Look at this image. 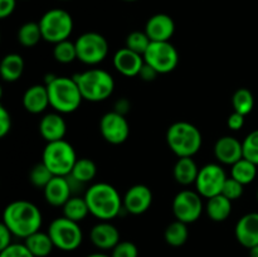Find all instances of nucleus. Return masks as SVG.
<instances>
[{
	"instance_id": "obj_8",
	"label": "nucleus",
	"mask_w": 258,
	"mask_h": 257,
	"mask_svg": "<svg viewBox=\"0 0 258 257\" xmlns=\"http://www.w3.org/2000/svg\"><path fill=\"white\" fill-rule=\"evenodd\" d=\"M47 232L52 238L55 248L60 251H75L82 244L83 232L80 224L63 216L53 219Z\"/></svg>"
},
{
	"instance_id": "obj_21",
	"label": "nucleus",
	"mask_w": 258,
	"mask_h": 257,
	"mask_svg": "<svg viewBox=\"0 0 258 257\" xmlns=\"http://www.w3.org/2000/svg\"><path fill=\"white\" fill-rule=\"evenodd\" d=\"M43 193L48 204L53 207H63L72 197L73 191L67 176H53L52 180L43 189Z\"/></svg>"
},
{
	"instance_id": "obj_26",
	"label": "nucleus",
	"mask_w": 258,
	"mask_h": 257,
	"mask_svg": "<svg viewBox=\"0 0 258 257\" xmlns=\"http://www.w3.org/2000/svg\"><path fill=\"white\" fill-rule=\"evenodd\" d=\"M24 244L34 257H48L52 253L53 248H55L48 232L42 231H38L27 237L24 239Z\"/></svg>"
},
{
	"instance_id": "obj_18",
	"label": "nucleus",
	"mask_w": 258,
	"mask_h": 257,
	"mask_svg": "<svg viewBox=\"0 0 258 257\" xmlns=\"http://www.w3.org/2000/svg\"><path fill=\"white\" fill-rule=\"evenodd\" d=\"M90 239L98 249H112L120 242V232L110 221H101L91 228Z\"/></svg>"
},
{
	"instance_id": "obj_31",
	"label": "nucleus",
	"mask_w": 258,
	"mask_h": 257,
	"mask_svg": "<svg viewBox=\"0 0 258 257\" xmlns=\"http://www.w3.org/2000/svg\"><path fill=\"white\" fill-rule=\"evenodd\" d=\"M18 42L25 48H32L39 43L42 37V30H40L39 23L28 22L24 23L18 30Z\"/></svg>"
},
{
	"instance_id": "obj_48",
	"label": "nucleus",
	"mask_w": 258,
	"mask_h": 257,
	"mask_svg": "<svg viewBox=\"0 0 258 257\" xmlns=\"http://www.w3.org/2000/svg\"><path fill=\"white\" fill-rule=\"evenodd\" d=\"M123 2H128V3H133V2H138V0H123Z\"/></svg>"
},
{
	"instance_id": "obj_16",
	"label": "nucleus",
	"mask_w": 258,
	"mask_h": 257,
	"mask_svg": "<svg viewBox=\"0 0 258 257\" xmlns=\"http://www.w3.org/2000/svg\"><path fill=\"white\" fill-rule=\"evenodd\" d=\"M113 67L120 75L125 77H136L143 68L144 57L128 48H121L113 54Z\"/></svg>"
},
{
	"instance_id": "obj_15",
	"label": "nucleus",
	"mask_w": 258,
	"mask_h": 257,
	"mask_svg": "<svg viewBox=\"0 0 258 257\" xmlns=\"http://www.w3.org/2000/svg\"><path fill=\"white\" fill-rule=\"evenodd\" d=\"M145 33L151 42H170L175 33V23L170 15L159 13L149 18L145 25Z\"/></svg>"
},
{
	"instance_id": "obj_7",
	"label": "nucleus",
	"mask_w": 258,
	"mask_h": 257,
	"mask_svg": "<svg viewBox=\"0 0 258 257\" xmlns=\"http://www.w3.org/2000/svg\"><path fill=\"white\" fill-rule=\"evenodd\" d=\"M43 40L52 44L67 40L73 32V18L67 10L50 9L42 15L39 22Z\"/></svg>"
},
{
	"instance_id": "obj_45",
	"label": "nucleus",
	"mask_w": 258,
	"mask_h": 257,
	"mask_svg": "<svg viewBox=\"0 0 258 257\" xmlns=\"http://www.w3.org/2000/svg\"><path fill=\"white\" fill-rule=\"evenodd\" d=\"M128 108H130V102H128L126 98H121V100H118L117 102L115 103V108H113V111H116V112L125 116L126 113L128 112Z\"/></svg>"
},
{
	"instance_id": "obj_25",
	"label": "nucleus",
	"mask_w": 258,
	"mask_h": 257,
	"mask_svg": "<svg viewBox=\"0 0 258 257\" xmlns=\"http://www.w3.org/2000/svg\"><path fill=\"white\" fill-rule=\"evenodd\" d=\"M232 208H233L232 201L226 198L223 194H218V196L207 199V216L213 222H224L228 219L232 213Z\"/></svg>"
},
{
	"instance_id": "obj_11",
	"label": "nucleus",
	"mask_w": 258,
	"mask_h": 257,
	"mask_svg": "<svg viewBox=\"0 0 258 257\" xmlns=\"http://www.w3.org/2000/svg\"><path fill=\"white\" fill-rule=\"evenodd\" d=\"M203 197L197 190L184 189L180 190L173 199V214L175 219L184 223H194L201 218L204 211Z\"/></svg>"
},
{
	"instance_id": "obj_4",
	"label": "nucleus",
	"mask_w": 258,
	"mask_h": 257,
	"mask_svg": "<svg viewBox=\"0 0 258 257\" xmlns=\"http://www.w3.org/2000/svg\"><path fill=\"white\" fill-rule=\"evenodd\" d=\"M169 149L178 158H193L202 148L203 136L199 128L188 121H176L166 131Z\"/></svg>"
},
{
	"instance_id": "obj_12",
	"label": "nucleus",
	"mask_w": 258,
	"mask_h": 257,
	"mask_svg": "<svg viewBox=\"0 0 258 257\" xmlns=\"http://www.w3.org/2000/svg\"><path fill=\"white\" fill-rule=\"evenodd\" d=\"M227 175L224 169L219 164L209 163L199 169L198 178L196 180V189L203 198L209 199L222 193Z\"/></svg>"
},
{
	"instance_id": "obj_42",
	"label": "nucleus",
	"mask_w": 258,
	"mask_h": 257,
	"mask_svg": "<svg viewBox=\"0 0 258 257\" xmlns=\"http://www.w3.org/2000/svg\"><path fill=\"white\" fill-rule=\"evenodd\" d=\"M13 238V233L4 223L0 224V251L7 247H9L10 244L13 243L12 242Z\"/></svg>"
},
{
	"instance_id": "obj_41",
	"label": "nucleus",
	"mask_w": 258,
	"mask_h": 257,
	"mask_svg": "<svg viewBox=\"0 0 258 257\" xmlns=\"http://www.w3.org/2000/svg\"><path fill=\"white\" fill-rule=\"evenodd\" d=\"M244 117H246V116L233 111V112L228 116V118H227V126H228V128H231L232 131L241 130L244 126Z\"/></svg>"
},
{
	"instance_id": "obj_46",
	"label": "nucleus",
	"mask_w": 258,
	"mask_h": 257,
	"mask_svg": "<svg viewBox=\"0 0 258 257\" xmlns=\"http://www.w3.org/2000/svg\"><path fill=\"white\" fill-rule=\"evenodd\" d=\"M249 257H258V246L252 247L249 249Z\"/></svg>"
},
{
	"instance_id": "obj_35",
	"label": "nucleus",
	"mask_w": 258,
	"mask_h": 257,
	"mask_svg": "<svg viewBox=\"0 0 258 257\" xmlns=\"http://www.w3.org/2000/svg\"><path fill=\"white\" fill-rule=\"evenodd\" d=\"M151 40L148 37V34L141 30H135V32H131L130 34L126 38V48L134 50V52L139 53V54L144 55V53L146 52V49L150 45Z\"/></svg>"
},
{
	"instance_id": "obj_39",
	"label": "nucleus",
	"mask_w": 258,
	"mask_h": 257,
	"mask_svg": "<svg viewBox=\"0 0 258 257\" xmlns=\"http://www.w3.org/2000/svg\"><path fill=\"white\" fill-rule=\"evenodd\" d=\"M0 257H34L24 243H12L0 251Z\"/></svg>"
},
{
	"instance_id": "obj_3",
	"label": "nucleus",
	"mask_w": 258,
	"mask_h": 257,
	"mask_svg": "<svg viewBox=\"0 0 258 257\" xmlns=\"http://www.w3.org/2000/svg\"><path fill=\"white\" fill-rule=\"evenodd\" d=\"M45 86L50 107L59 113H72L82 103L83 97L75 78L48 75Z\"/></svg>"
},
{
	"instance_id": "obj_14",
	"label": "nucleus",
	"mask_w": 258,
	"mask_h": 257,
	"mask_svg": "<svg viewBox=\"0 0 258 257\" xmlns=\"http://www.w3.org/2000/svg\"><path fill=\"white\" fill-rule=\"evenodd\" d=\"M123 209L134 216H140L153 204V191L145 184H135L130 186L122 198Z\"/></svg>"
},
{
	"instance_id": "obj_1",
	"label": "nucleus",
	"mask_w": 258,
	"mask_h": 257,
	"mask_svg": "<svg viewBox=\"0 0 258 257\" xmlns=\"http://www.w3.org/2000/svg\"><path fill=\"white\" fill-rule=\"evenodd\" d=\"M42 221L39 208L24 199L12 202L3 212V223L12 231L13 236L23 239L40 231Z\"/></svg>"
},
{
	"instance_id": "obj_19",
	"label": "nucleus",
	"mask_w": 258,
	"mask_h": 257,
	"mask_svg": "<svg viewBox=\"0 0 258 257\" xmlns=\"http://www.w3.org/2000/svg\"><path fill=\"white\" fill-rule=\"evenodd\" d=\"M234 234L239 244L251 249L258 246V213L252 212L242 216L234 228Z\"/></svg>"
},
{
	"instance_id": "obj_33",
	"label": "nucleus",
	"mask_w": 258,
	"mask_h": 257,
	"mask_svg": "<svg viewBox=\"0 0 258 257\" xmlns=\"http://www.w3.org/2000/svg\"><path fill=\"white\" fill-rule=\"evenodd\" d=\"M53 57L58 63L62 65H70L73 60L77 59V49L76 43L71 42L70 39L54 44L53 48Z\"/></svg>"
},
{
	"instance_id": "obj_40",
	"label": "nucleus",
	"mask_w": 258,
	"mask_h": 257,
	"mask_svg": "<svg viewBox=\"0 0 258 257\" xmlns=\"http://www.w3.org/2000/svg\"><path fill=\"white\" fill-rule=\"evenodd\" d=\"M10 130H12V115L4 106H0V138H5Z\"/></svg>"
},
{
	"instance_id": "obj_38",
	"label": "nucleus",
	"mask_w": 258,
	"mask_h": 257,
	"mask_svg": "<svg viewBox=\"0 0 258 257\" xmlns=\"http://www.w3.org/2000/svg\"><path fill=\"white\" fill-rule=\"evenodd\" d=\"M111 257H139V249L134 242L120 241L111 249Z\"/></svg>"
},
{
	"instance_id": "obj_44",
	"label": "nucleus",
	"mask_w": 258,
	"mask_h": 257,
	"mask_svg": "<svg viewBox=\"0 0 258 257\" xmlns=\"http://www.w3.org/2000/svg\"><path fill=\"white\" fill-rule=\"evenodd\" d=\"M158 76L159 73L156 72L151 66L146 65V63H144L143 68H141L140 73H139V77H140L143 81H145V82H151V81L155 80Z\"/></svg>"
},
{
	"instance_id": "obj_20",
	"label": "nucleus",
	"mask_w": 258,
	"mask_h": 257,
	"mask_svg": "<svg viewBox=\"0 0 258 257\" xmlns=\"http://www.w3.org/2000/svg\"><path fill=\"white\" fill-rule=\"evenodd\" d=\"M67 133V123L62 113L50 112L43 116L39 121V134L47 143L63 140Z\"/></svg>"
},
{
	"instance_id": "obj_17",
	"label": "nucleus",
	"mask_w": 258,
	"mask_h": 257,
	"mask_svg": "<svg viewBox=\"0 0 258 257\" xmlns=\"http://www.w3.org/2000/svg\"><path fill=\"white\" fill-rule=\"evenodd\" d=\"M214 155L219 163L232 166L243 158L242 143L234 136H222L214 144Z\"/></svg>"
},
{
	"instance_id": "obj_50",
	"label": "nucleus",
	"mask_w": 258,
	"mask_h": 257,
	"mask_svg": "<svg viewBox=\"0 0 258 257\" xmlns=\"http://www.w3.org/2000/svg\"><path fill=\"white\" fill-rule=\"evenodd\" d=\"M257 201H258V189H257Z\"/></svg>"
},
{
	"instance_id": "obj_28",
	"label": "nucleus",
	"mask_w": 258,
	"mask_h": 257,
	"mask_svg": "<svg viewBox=\"0 0 258 257\" xmlns=\"http://www.w3.org/2000/svg\"><path fill=\"white\" fill-rule=\"evenodd\" d=\"M189 231L188 224L180 221H174L169 224L164 232L165 242L171 247H181L188 241Z\"/></svg>"
},
{
	"instance_id": "obj_30",
	"label": "nucleus",
	"mask_w": 258,
	"mask_h": 257,
	"mask_svg": "<svg viewBox=\"0 0 258 257\" xmlns=\"http://www.w3.org/2000/svg\"><path fill=\"white\" fill-rule=\"evenodd\" d=\"M96 174H97V166H96L95 161L88 158H82L77 159L70 176L75 180L80 181L83 185H86L92 179H95Z\"/></svg>"
},
{
	"instance_id": "obj_10",
	"label": "nucleus",
	"mask_w": 258,
	"mask_h": 257,
	"mask_svg": "<svg viewBox=\"0 0 258 257\" xmlns=\"http://www.w3.org/2000/svg\"><path fill=\"white\" fill-rule=\"evenodd\" d=\"M143 57L159 75H168L179 65V53L170 42H151Z\"/></svg>"
},
{
	"instance_id": "obj_5",
	"label": "nucleus",
	"mask_w": 258,
	"mask_h": 257,
	"mask_svg": "<svg viewBox=\"0 0 258 257\" xmlns=\"http://www.w3.org/2000/svg\"><path fill=\"white\" fill-rule=\"evenodd\" d=\"M77 82L83 100L90 102H101L110 97L115 91V80L112 76L101 68H91L73 77Z\"/></svg>"
},
{
	"instance_id": "obj_24",
	"label": "nucleus",
	"mask_w": 258,
	"mask_h": 257,
	"mask_svg": "<svg viewBox=\"0 0 258 257\" xmlns=\"http://www.w3.org/2000/svg\"><path fill=\"white\" fill-rule=\"evenodd\" d=\"M24 59L18 53H9L0 63V75L5 82H17L24 72Z\"/></svg>"
},
{
	"instance_id": "obj_29",
	"label": "nucleus",
	"mask_w": 258,
	"mask_h": 257,
	"mask_svg": "<svg viewBox=\"0 0 258 257\" xmlns=\"http://www.w3.org/2000/svg\"><path fill=\"white\" fill-rule=\"evenodd\" d=\"M231 176L243 185H248L256 179L257 165L247 159L242 158L232 165Z\"/></svg>"
},
{
	"instance_id": "obj_13",
	"label": "nucleus",
	"mask_w": 258,
	"mask_h": 257,
	"mask_svg": "<svg viewBox=\"0 0 258 257\" xmlns=\"http://www.w3.org/2000/svg\"><path fill=\"white\" fill-rule=\"evenodd\" d=\"M100 133L108 144L120 145L130 136V125L125 116L116 111H110L101 117Z\"/></svg>"
},
{
	"instance_id": "obj_49",
	"label": "nucleus",
	"mask_w": 258,
	"mask_h": 257,
	"mask_svg": "<svg viewBox=\"0 0 258 257\" xmlns=\"http://www.w3.org/2000/svg\"><path fill=\"white\" fill-rule=\"evenodd\" d=\"M59 2H70V0H59Z\"/></svg>"
},
{
	"instance_id": "obj_6",
	"label": "nucleus",
	"mask_w": 258,
	"mask_h": 257,
	"mask_svg": "<svg viewBox=\"0 0 258 257\" xmlns=\"http://www.w3.org/2000/svg\"><path fill=\"white\" fill-rule=\"evenodd\" d=\"M77 159L75 148L64 139L47 143L42 154V161L54 176L70 175Z\"/></svg>"
},
{
	"instance_id": "obj_2",
	"label": "nucleus",
	"mask_w": 258,
	"mask_h": 257,
	"mask_svg": "<svg viewBox=\"0 0 258 257\" xmlns=\"http://www.w3.org/2000/svg\"><path fill=\"white\" fill-rule=\"evenodd\" d=\"M85 199L90 213L100 221H111L123 209L122 198L113 185L108 183H95L86 190Z\"/></svg>"
},
{
	"instance_id": "obj_32",
	"label": "nucleus",
	"mask_w": 258,
	"mask_h": 257,
	"mask_svg": "<svg viewBox=\"0 0 258 257\" xmlns=\"http://www.w3.org/2000/svg\"><path fill=\"white\" fill-rule=\"evenodd\" d=\"M232 106L236 112L247 116L254 107L253 93L248 88H238L232 96Z\"/></svg>"
},
{
	"instance_id": "obj_23",
	"label": "nucleus",
	"mask_w": 258,
	"mask_h": 257,
	"mask_svg": "<svg viewBox=\"0 0 258 257\" xmlns=\"http://www.w3.org/2000/svg\"><path fill=\"white\" fill-rule=\"evenodd\" d=\"M199 168L193 158H179L173 168V175L176 183L188 186L196 184Z\"/></svg>"
},
{
	"instance_id": "obj_36",
	"label": "nucleus",
	"mask_w": 258,
	"mask_h": 257,
	"mask_svg": "<svg viewBox=\"0 0 258 257\" xmlns=\"http://www.w3.org/2000/svg\"><path fill=\"white\" fill-rule=\"evenodd\" d=\"M243 158L252 161L258 166V128L251 131L242 141Z\"/></svg>"
},
{
	"instance_id": "obj_43",
	"label": "nucleus",
	"mask_w": 258,
	"mask_h": 257,
	"mask_svg": "<svg viewBox=\"0 0 258 257\" xmlns=\"http://www.w3.org/2000/svg\"><path fill=\"white\" fill-rule=\"evenodd\" d=\"M15 7H17V0H0V18L10 17L14 13Z\"/></svg>"
},
{
	"instance_id": "obj_34",
	"label": "nucleus",
	"mask_w": 258,
	"mask_h": 257,
	"mask_svg": "<svg viewBox=\"0 0 258 257\" xmlns=\"http://www.w3.org/2000/svg\"><path fill=\"white\" fill-rule=\"evenodd\" d=\"M53 174L49 169L47 168L43 161L35 164L32 169H30L29 173V181L32 183L33 186L39 189H44L47 186V184L49 183L53 179Z\"/></svg>"
},
{
	"instance_id": "obj_27",
	"label": "nucleus",
	"mask_w": 258,
	"mask_h": 257,
	"mask_svg": "<svg viewBox=\"0 0 258 257\" xmlns=\"http://www.w3.org/2000/svg\"><path fill=\"white\" fill-rule=\"evenodd\" d=\"M63 209V217L71 219L73 222H82L86 217L90 213V208H88V204L86 202L85 197L80 196H72L67 202H66L64 206L62 207Z\"/></svg>"
},
{
	"instance_id": "obj_47",
	"label": "nucleus",
	"mask_w": 258,
	"mask_h": 257,
	"mask_svg": "<svg viewBox=\"0 0 258 257\" xmlns=\"http://www.w3.org/2000/svg\"><path fill=\"white\" fill-rule=\"evenodd\" d=\"M86 257H111V254H106V253H101V252H96V253H91Z\"/></svg>"
},
{
	"instance_id": "obj_37",
	"label": "nucleus",
	"mask_w": 258,
	"mask_h": 257,
	"mask_svg": "<svg viewBox=\"0 0 258 257\" xmlns=\"http://www.w3.org/2000/svg\"><path fill=\"white\" fill-rule=\"evenodd\" d=\"M243 191H244L243 184H241L239 181H237L236 179H233L231 176V178H227L221 194H223L226 198H228L229 201L233 202L241 198V197L243 196Z\"/></svg>"
},
{
	"instance_id": "obj_9",
	"label": "nucleus",
	"mask_w": 258,
	"mask_h": 257,
	"mask_svg": "<svg viewBox=\"0 0 258 257\" xmlns=\"http://www.w3.org/2000/svg\"><path fill=\"white\" fill-rule=\"evenodd\" d=\"M77 59L87 66H97L106 59L108 54V42L97 32H87L76 40Z\"/></svg>"
},
{
	"instance_id": "obj_22",
	"label": "nucleus",
	"mask_w": 258,
	"mask_h": 257,
	"mask_svg": "<svg viewBox=\"0 0 258 257\" xmlns=\"http://www.w3.org/2000/svg\"><path fill=\"white\" fill-rule=\"evenodd\" d=\"M23 106L33 115L44 112L50 106L49 96L45 85H33L23 95Z\"/></svg>"
}]
</instances>
